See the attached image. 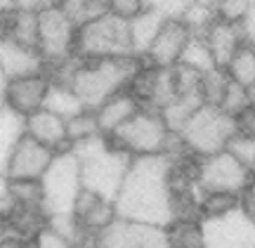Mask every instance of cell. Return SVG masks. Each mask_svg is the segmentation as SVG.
<instances>
[{
	"instance_id": "1",
	"label": "cell",
	"mask_w": 255,
	"mask_h": 248,
	"mask_svg": "<svg viewBox=\"0 0 255 248\" xmlns=\"http://www.w3.org/2000/svg\"><path fill=\"white\" fill-rule=\"evenodd\" d=\"M114 203L121 220L168 227L173 222L170 161L163 154L132 156Z\"/></svg>"
},
{
	"instance_id": "15",
	"label": "cell",
	"mask_w": 255,
	"mask_h": 248,
	"mask_svg": "<svg viewBox=\"0 0 255 248\" xmlns=\"http://www.w3.org/2000/svg\"><path fill=\"white\" fill-rule=\"evenodd\" d=\"M73 215L78 218V222L83 225V230L90 234H100L102 230H107L114 220H119L116 213V203L104 199L100 194L81 189L78 199L73 203Z\"/></svg>"
},
{
	"instance_id": "17",
	"label": "cell",
	"mask_w": 255,
	"mask_h": 248,
	"mask_svg": "<svg viewBox=\"0 0 255 248\" xmlns=\"http://www.w3.org/2000/svg\"><path fill=\"white\" fill-rule=\"evenodd\" d=\"M26 135H31L40 144L55 149V151L71 149L69 137H66V121L45 107L26 116Z\"/></svg>"
},
{
	"instance_id": "6",
	"label": "cell",
	"mask_w": 255,
	"mask_h": 248,
	"mask_svg": "<svg viewBox=\"0 0 255 248\" xmlns=\"http://www.w3.org/2000/svg\"><path fill=\"white\" fill-rule=\"evenodd\" d=\"M173 130L165 125L161 111L142 107L130 121H126L109 139L130 156H158L165 151Z\"/></svg>"
},
{
	"instance_id": "9",
	"label": "cell",
	"mask_w": 255,
	"mask_h": 248,
	"mask_svg": "<svg viewBox=\"0 0 255 248\" xmlns=\"http://www.w3.org/2000/svg\"><path fill=\"white\" fill-rule=\"evenodd\" d=\"M76 33L78 26L59 5L38 12V52L45 62V69L76 57Z\"/></svg>"
},
{
	"instance_id": "4",
	"label": "cell",
	"mask_w": 255,
	"mask_h": 248,
	"mask_svg": "<svg viewBox=\"0 0 255 248\" xmlns=\"http://www.w3.org/2000/svg\"><path fill=\"white\" fill-rule=\"evenodd\" d=\"M239 132V121L222 107L215 104H201L199 109L191 114L187 123L177 130L191 154L196 158L218 154L227 149L229 139Z\"/></svg>"
},
{
	"instance_id": "49",
	"label": "cell",
	"mask_w": 255,
	"mask_h": 248,
	"mask_svg": "<svg viewBox=\"0 0 255 248\" xmlns=\"http://www.w3.org/2000/svg\"><path fill=\"white\" fill-rule=\"evenodd\" d=\"M104 2H107V0H104Z\"/></svg>"
},
{
	"instance_id": "34",
	"label": "cell",
	"mask_w": 255,
	"mask_h": 248,
	"mask_svg": "<svg viewBox=\"0 0 255 248\" xmlns=\"http://www.w3.org/2000/svg\"><path fill=\"white\" fill-rule=\"evenodd\" d=\"M194 0H144L146 9H154L165 19H180Z\"/></svg>"
},
{
	"instance_id": "2",
	"label": "cell",
	"mask_w": 255,
	"mask_h": 248,
	"mask_svg": "<svg viewBox=\"0 0 255 248\" xmlns=\"http://www.w3.org/2000/svg\"><path fill=\"white\" fill-rule=\"evenodd\" d=\"M71 151L81 163L83 189L116 201L132 156L116 147L107 135H97L92 139L71 144Z\"/></svg>"
},
{
	"instance_id": "5",
	"label": "cell",
	"mask_w": 255,
	"mask_h": 248,
	"mask_svg": "<svg viewBox=\"0 0 255 248\" xmlns=\"http://www.w3.org/2000/svg\"><path fill=\"white\" fill-rule=\"evenodd\" d=\"M132 40H130V21L111 14L109 9L78 26L76 33V57L81 62L92 59H111V57H130Z\"/></svg>"
},
{
	"instance_id": "45",
	"label": "cell",
	"mask_w": 255,
	"mask_h": 248,
	"mask_svg": "<svg viewBox=\"0 0 255 248\" xmlns=\"http://www.w3.org/2000/svg\"><path fill=\"white\" fill-rule=\"evenodd\" d=\"M196 2H203V5H213V7H218L222 0H196Z\"/></svg>"
},
{
	"instance_id": "19",
	"label": "cell",
	"mask_w": 255,
	"mask_h": 248,
	"mask_svg": "<svg viewBox=\"0 0 255 248\" xmlns=\"http://www.w3.org/2000/svg\"><path fill=\"white\" fill-rule=\"evenodd\" d=\"M139 109H142L139 100H137L128 88L126 90H121V92H116V95H111L100 109H95L97 121H100L102 135H107V137H109L111 132H116V130H119L126 121L132 119Z\"/></svg>"
},
{
	"instance_id": "43",
	"label": "cell",
	"mask_w": 255,
	"mask_h": 248,
	"mask_svg": "<svg viewBox=\"0 0 255 248\" xmlns=\"http://www.w3.org/2000/svg\"><path fill=\"white\" fill-rule=\"evenodd\" d=\"M7 74H5V71H2V66H0V104H5V102H2V95H5V85H7Z\"/></svg>"
},
{
	"instance_id": "16",
	"label": "cell",
	"mask_w": 255,
	"mask_h": 248,
	"mask_svg": "<svg viewBox=\"0 0 255 248\" xmlns=\"http://www.w3.org/2000/svg\"><path fill=\"white\" fill-rule=\"evenodd\" d=\"M0 66L7 74V78H21V76L45 71V62L36 47L14 43L9 38L0 40Z\"/></svg>"
},
{
	"instance_id": "25",
	"label": "cell",
	"mask_w": 255,
	"mask_h": 248,
	"mask_svg": "<svg viewBox=\"0 0 255 248\" xmlns=\"http://www.w3.org/2000/svg\"><path fill=\"white\" fill-rule=\"evenodd\" d=\"M177 64L189 66V69L199 71V74H206V71H210V69H215V66H218L203 36H189V40H187V45H184Z\"/></svg>"
},
{
	"instance_id": "37",
	"label": "cell",
	"mask_w": 255,
	"mask_h": 248,
	"mask_svg": "<svg viewBox=\"0 0 255 248\" xmlns=\"http://www.w3.org/2000/svg\"><path fill=\"white\" fill-rule=\"evenodd\" d=\"M107 9H109L111 14L130 21L137 14H142L146 9V5H144V0H107Z\"/></svg>"
},
{
	"instance_id": "3",
	"label": "cell",
	"mask_w": 255,
	"mask_h": 248,
	"mask_svg": "<svg viewBox=\"0 0 255 248\" xmlns=\"http://www.w3.org/2000/svg\"><path fill=\"white\" fill-rule=\"evenodd\" d=\"M142 66V59L130 57H111V59H92L81 62L73 74L71 88L78 95L85 109H100L111 95L126 90L130 81Z\"/></svg>"
},
{
	"instance_id": "12",
	"label": "cell",
	"mask_w": 255,
	"mask_h": 248,
	"mask_svg": "<svg viewBox=\"0 0 255 248\" xmlns=\"http://www.w3.org/2000/svg\"><path fill=\"white\" fill-rule=\"evenodd\" d=\"M55 154V149L40 144L31 135H24L9 156L5 175L7 180H40L45 175L47 165L52 163Z\"/></svg>"
},
{
	"instance_id": "32",
	"label": "cell",
	"mask_w": 255,
	"mask_h": 248,
	"mask_svg": "<svg viewBox=\"0 0 255 248\" xmlns=\"http://www.w3.org/2000/svg\"><path fill=\"white\" fill-rule=\"evenodd\" d=\"M220 107L227 111V114H232V116H237L239 119V116L251 107V102H248V88H244L241 83L229 78L227 92H225V97H222V104H220Z\"/></svg>"
},
{
	"instance_id": "21",
	"label": "cell",
	"mask_w": 255,
	"mask_h": 248,
	"mask_svg": "<svg viewBox=\"0 0 255 248\" xmlns=\"http://www.w3.org/2000/svg\"><path fill=\"white\" fill-rule=\"evenodd\" d=\"M163 21H165V17H161L154 9H144L142 14H137L135 19H130V40H132V52H135V57L146 55V50L151 47L154 38L158 36Z\"/></svg>"
},
{
	"instance_id": "48",
	"label": "cell",
	"mask_w": 255,
	"mask_h": 248,
	"mask_svg": "<svg viewBox=\"0 0 255 248\" xmlns=\"http://www.w3.org/2000/svg\"><path fill=\"white\" fill-rule=\"evenodd\" d=\"M0 40H2V38H0Z\"/></svg>"
},
{
	"instance_id": "40",
	"label": "cell",
	"mask_w": 255,
	"mask_h": 248,
	"mask_svg": "<svg viewBox=\"0 0 255 248\" xmlns=\"http://www.w3.org/2000/svg\"><path fill=\"white\" fill-rule=\"evenodd\" d=\"M241 208L246 211V215L255 225V177L251 180V184H248L246 189L241 192Z\"/></svg>"
},
{
	"instance_id": "42",
	"label": "cell",
	"mask_w": 255,
	"mask_h": 248,
	"mask_svg": "<svg viewBox=\"0 0 255 248\" xmlns=\"http://www.w3.org/2000/svg\"><path fill=\"white\" fill-rule=\"evenodd\" d=\"M237 121H239V130H241V132H246V135L255 137V109L253 107H248Z\"/></svg>"
},
{
	"instance_id": "39",
	"label": "cell",
	"mask_w": 255,
	"mask_h": 248,
	"mask_svg": "<svg viewBox=\"0 0 255 248\" xmlns=\"http://www.w3.org/2000/svg\"><path fill=\"white\" fill-rule=\"evenodd\" d=\"M239 26H241L244 43H248V45H255V7H251L246 14H244V19L239 21Z\"/></svg>"
},
{
	"instance_id": "7",
	"label": "cell",
	"mask_w": 255,
	"mask_h": 248,
	"mask_svg": "<svg viewBox=\"0 0 255 248\" xmlns=\"http://www.w3.org/2000/svg\"><path fill=\"white\" fill-rule=\"evenodd\" d=\"M43 189V211L47 215L55 213H73V203L83 189L81 163L71 149L57 151L52 163L47 165L45 175L40 177Z\"/></svg>"
},
{
	"instance_id": "35",
	"label": "cell",
	"mask_w": 255,
	"mask_h": 248,
	"mask_svg": "<svg viewBox=\"0 0 255 248\" xmlns=\"http://www.w3.org/2000/svg\"><path fill=\"white\" fill-rule=\"evenodd\" d=\"M31 248H73V246H71V241H66L59 232H55L52 227H47V225H43V227L31 237Z\"/></svg>"
},
{
	"instance_id": "18",
	"label": "cell",
	"mask_w": 255,
	"mask_h": 248,
	"mask_svg": "<svg viewBox=\"0 0 255 248\" xmlns=\"http://www.w3.org/2000/svg\"><path fill=\"white\" fill-rule=\"evenodd\" d=\"M203 38H206L210 52H213V59H215V64L220 69H225L229 64L232 55L244 45V36H241L239 21H227V19H220V17L203 33Z\"/></svg>"
},
{
	"instance_id": "26",
	"label": "cell",
	"mask_w": 255,
	"mask_h": 248,
	"mask_svg": "<svg viewBox=\"0 0 255 248\" xmlns=\"http://www.w3.org/2000/svg\"><path fill=\"white\" fill-rule=\"evenodd\" d=\"M225 71H227V76L232 81L241 83L244 88L253 85L255 83V45L244 43V45L232 55L229 64L225 66Z\"/></svg>"
},
{
	"instance_id": "27",
	"label": "cell",
	"mask_w": 255,
	"mask_h": 248,
	"mask_svg": "<svg viewBox=\"0 0 255 248\" xmlns=\"http://www.w3.org/2000/svg\"><path fill=\"white\" fill-rule=\"evenodd\" d=\"M102 135L100 121H97V114L92 109H83L78 111L76 116L66 119V137H69V144H78V142H85V139H92Z\"/></svg>"
},
{
	"instance_id": "30",
	"label": "cell",
	"mask_w": 255,
	"mask_h": 248,
	"mask_svg": "<svg viewBox=\"0 0 255 248\" xmlns=\"http://www.w3.org/2000/svg\"><path fill=\"white\" fill-rule=\"evenodd\" d=\"M241 206V196L237 194H222V192H201V201H199V211H201V220L203 218H218L225 213L234 211Z\"/></svg>"
},
{
	"instance_id": "33",
	"label": "cell",
	"mask_w": 255,
	"mask_h": 248,
	"mask_svg": "<svg viewBox=\"0 0 255 248\" xmlns=\"http://www.w3.org/2000/svg\"><path fill=\"white\" fill-rule=\"evenodd\" d=\"M227 151L229 154H234V156L246 165V168L253 170V165H255V137H251V135H246V132L239 130L237 135L229 139Z\"/></svg>"
},
{
	"instance_id": "46",
	"label": "cell",
	"mask_w": 255,
	"mask_h": 248,
	"mask_svg": "<svg viewBox=\"0 0 255 248\" xmlns=\"http://www.w3.org/2000/svg\"><path fill=\"white\" fill-rule=\"evenodd\" d=\"M0 9H12V0H0Z\"/></svg>"
},
{
	"instance_id": "22",
	"label": "cell",
	"mask_w": 255,
	"mask_h": 248,
	"mask_svg": "<svg viewBox=\"0 0 255 248\" xmlns=\"http://www.w3.org/2000/svg\"><path fill=\"white\" fill-rule=\"evenodd\" d=\"M5 38L38 50V12H31V9H12L9 12Z\"/></svg>"
},
{
	"instance_id": "36",
	"label": "cell",
	"mask_w": 255,
	"mask_h": 248,
	"mask_svg": "<svg viewBox=\"0 0 255 248\" xmlns=\"http://www.w3.org/2000/svg\"><path fill=\"white\" fill-rule=\"evenodd\" d=\"M251 7H255V0H222L218 5V17L227 21H241Z\"/></svg>"
},
{
	"instance_id": "11",
	"label": "cell",
	"mask_w": 255,
	"mask_h": 248,
	"mask_svg": "<svg viewBox=\"0 0 255 248\" xmlns=\"http://www.w3.org/2000/svg\"><path fill=\"white\" fill-rule=\"evenodd\" d=\"M92 248H170V241L165 227L119 218L95 237Z\"/></svg>"
},
{
	"instance_id": "23",
	"label": "cell",
	"mask_w": 255,
	"mask_h": 248,
	"mask_svg": "<svg viewBox=\"0 0 255 248\" xmlns=\"http://www.w3.org/2000/svg\"><path fill=\"white\" fill-rule=\"evenodd\" d=\"M45 109H50L52 114L62 116L64 121L76 116L78 111H83V102L78 100V95L73 92V88L69 85H57V83H50V90H47V97H45Z\"/></svg>"
},
{
	"instance_id": "47",
	"label": "cell",
	"mask_w": 255,
	"mask_h": 248,
	"mask_svg": "<svg viewBox=\"0 0 255 248\" xmlns=\"http://www.w3.org/2000/svg\"><path fill=\"white\" fill-rule=\"evenodd\" d=\"M253 177H255V165H253Z\"/></svg>"
},
{
	"instance_id": "38",
	"label": "cell",
	"mask_w": 255,
	"mask_h": 248,
	"mask_svg": "<svg viewBox=\"0 0 255 248\" xmlns=\"http://www.w3.org/2000/svg\"><path fill=\"white\" fill-rule=\"evenodd\" d=\"M12 208H14V201L9 196V180L5 173H0V215L7 218L12 213Z\"/></svg>"
},
{
	"instance_id": "14",
	"label": "cell",
	"mask_w": 255,
	"mask_h": 248,
	"mask_svg": "<svg viewBox=\"0 0 255 248\" xmlns=\"http://www.w3.org/2000/svg\"><path fill=\"white\" fill-rule=\"evenodd\" d=\"M189 31L180 19H165L158 36L154 38L151 47L146 50V55L142 57V62L151 66H161V69H170L180 62L184 45L189 40Z\"/></svg>"
},
{
	"instance_id": "24",
	"label": "cell",
	"mask_w": 255,
	"mask_h": 248,
	"mask_svg": "<svg viewBox=\"0 0 255 248\" xmlns=\"http://www.w3.org/2000/svg\"><path fill=\"white\" fill-rule=\"evenodd\" d=\"M165 232L170 248H206L201 220H175L165 227Z\"/></svg>"
},
{
	"instance_id": "20",
	"label": "cell",
	"mask_w": 255,
	"mask_h": 248,
	"mask_svg": "<svg viewBox=\"0 0 255 248\" xmlns=\"http://www.w3.org/2000/svg\"><path fill=\"white\" fill-rule=\"evenodd\" d=\"M24 135H26V116L9 109L7 104H0V173H5L9 156Z\"/></svg>"
},
{
	"instance_id": "13",
	"label": "cell",
	"mask_w": 255,
	"mask_h": 248,
	"mask_svg": "<svg viewBox=\"0 0 255 248\" xmlns=\"http://www.w3.org/2000/svg\"><path fill=\"white\" fill-rule=\"evenodd\" d=\"M47 90H50V78H47L45 71L43 74L21 76V78H9L7 85H5L2 102L17 114L28 116L33 111L43 109Z\"/></svg>"
},
{
	"instance_id": "31",
	"label": "cell",
	"mask_w": 255,
	"mask_h": 248,
	"mask_svg": "<svg viewBox=\"0 0 255 248\" xmlns=\"http://www.w3.org/2000/svg\"><path fill=\"white\" fill-rule=\"evenodd\" d=\"M229 85V76L225 69H210L206 74H201V97H203V104H215L220 107L222 104V97L227 92Z\"/></svg>"
},
{
	"instance_id": "10",
	"label": "cell",
	"mask_w": 255,
	"mask_h": 248,
	"mask_svg": "<svg viewBox=\"0 0 255 248\" xmlns=\"http://www.w3.org/2000/svg\"><path fill=\"white\" fill-rule=\"evenodd\" d=\"M206 248H255V225L239 206L234 211L201 220Z\"/></svg>"
},
{
	"instance_id": "8",
	"label": "cell",
	"mask_w": 255,
	"mask_h": 248,
	"mask_svg": "<svg viewBox=\"0 0 255 248\" xmlns=\"http://www.w3.org/2000/svg\"><path fill=\"white\" fill-rule=\"evenodd\" d=\"M196 187L201 192H222V194H237L246 189L253 180V170L246 168L234 154L222 149L218 154L201 156L196 161Z\"/></svg>"
},
{
	"instance_id": "44",
	"label": "cell",
	"mask_w": 255,
	"mask_h": 248,
	"mask_svg": "<svg viewBox=\"0 0 255 248\" xmlns=\"http://www.w3.org/2000/svg\"><path fill=\"white\" fill-rule=\"evenodd\" d=\"M248 102H251V107L255 109V83L253 85H248Z\"/></svg>"
},
{
	"instance_id": "28",
	"label": "cell",
	"mask_w": 255,
	"mask_h": 248,
	"mask_svg": "<svg viewBox=\"0 0 255 248\" xmlns=\"http://www.w3.org/2000/svg\"><path fill=\"white\" fill-rule=\"evenodd\" d=\"M218 19V7H213V5H203V2H191L187 12H184L180 21H182L187 31H189L191 36H203L210 26H213V21Z\"/></svg>"
},
{
	"instance_id": "41",
	"label": "cell",
	"mask_w": 255,
	"mask_h": 248,
	"mask_svg": "<svg viewBox=\"0 0 255 248\" xmlns=\"http://www.w3.org/2000/svg\"><path fill=\"white\" fill-rule=\"evenodd\" d=\"M52 5H59V0H12V9H31V12H40Z\"/></svg>"
},
{
	"instance_id": "29",
	"label": "cell",
	"mask_w": 255,
	"mask_h": 248,
	"mask_svg": "<svg viewBox=\"0 0 255 248\" xmlns=\"http://www.w3.org/2000/svg\"><path fill=\"white\" fill-rule=\"evenodd\" d=\"M59 7L66 12V17L71 19L76 26H83L92 19L107 12V2L104 0H59Z\"/></svg>"
}]
</instances>
